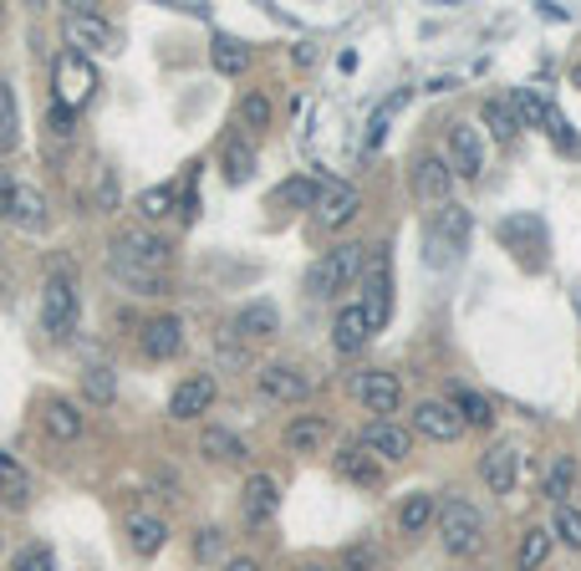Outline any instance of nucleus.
Here are the masks:
<instances>
[{
    "mask_svg": "<svg viewBox=\"0 0 581 571\" xmlns=\"http://www.w3.org/2000/svg\"><path fill=\"white\" fill-rule=\"evenodd\" d=\"M357 444H363L377 464H403L413 454V434L403 424H393V419H373V424L357 434Z\"/></svg>",
    "mask_w": 581,
    "mask_h": 571,
    "instance_id": "13",
    "label": "nucleus"
},
{
    "mask_svg": "<svg viewBox=\"0 0 581 571\" xmlns=\"http://www.w3.org/2000/svg\"><path fill=\"white\" fill-rule=\"evenodd\" d=\"M11 571H57V557L47 547H26L21 557L11 561Z\"/></svg>",
    "mask_w": 581,
    "mask_h": 571,
    "instance_id": "44",
    "label": "nucleus"
},
{
    "mask_svg": "<svg viewBox=\"0 0 581 571\" xmlns=\"http://www.w3.org/2000/svg\"><path fill=\"white\" fill-rule=\"evenodd\" d=\"M470 230H474L470 209H460V205L434 209V219H429V230H424V260L434 270L460 266L464 250H470Z\"/></svg>",
    "mask_w": 581,
    "mask_h": 571,
    "instance_id": "1",
    "label": "nucleus"
},
{
    "mask_svg": "<svg viewBox=\"0 0 581 571\" xmlns=\"http://www.w3.org/2000/svg\"><path fill=\"white\" fill-rule=\"evenodd\" d=\"M82 393H87V403H112V393H118L112 367H102V363L87 367V373H82Z\"/></svg>",
    "mask_w": 581,
    "mask_h": 571,
    "instance_id": "39",
    "label": "nucleus"
},
{
    "mask_svg": "<svg viewBox=\"0 0 581 571\" xmlns=\"http://www.w3.org/2000/svg\"><path fill=\"white\" fill-rule=\"evenodd\" d=\"M449 408L464 419V429H490L495 424V403L484 398L480 388H470V383H449Z\"/></svg>",
    "mask_w": 581,
    "mask_h": 571,
    "instance_id": "24",
    "label": "nucleus"
},
{
    "mask_svg": "<svg viewBox=\"0 0 581 571\" xmlns=\"http://www.w3.org/2000/svg\"><path fill=\"white\" fill-rule=\"evenodd\" d=\"M367 342H373V327H367L363 306H357V302L337 306V316H332V347H337L342 357H357Z\"/></svg>",
    "mask_w": 581,
    "mask_h": 571,
    "instance_id": "21",
    "label": "nucleus"
},
{
    "mask_svg": "<svg viewBox=\"0 0 581 571\" xmlns=\"http://www.w3.org/2000/svg\"><path fill=\"white\" fill-rule=\"evenodd\" d=\"M439 521V495L429 490H413L398 505V535H429V525Z\"/></svg>",
    "mask_w": 581,
    "mask_h": 571,
    "instance_id": "26",
    "label": "nucleus"
},
{
    "mask_svg": "<svg viewBox=\"0 0 581 571\" xmlns=\"http://www.w3.org/2000/svg\"><path fill=\"white\" fill-rule=\"evenodd\" d=\"M219 571H266V567H260L255 557H225V567Z\"/></svg>",
    "mask_w": 581,
    "mask_h": 571,
    "instance_id": "49",
    "label": "nucleus"
},
{
    "mask_svg": "<svg viewBox=\"0 0 581 571\" xmlns=\"http://www.w3.org/2000/svg\"><path fill=\"white\" fill-rule=\"evenodd\" d=\"M0 21H6V11H0Z\"/></svg>",
    "mask_w": 581,
    "mask_h": 571,
    "instance_id": "53",
    "label": "nucleus"
},
{
    "mask_svg": "<svg viewBox=\"0 0 581 571\" xmlns=\"http://www.w3.org/2000/svg\"><path fill=\"white\" fill-rule=\"evenodd\" d=\"M551 535H557L561 547H571V551H581V511L577 505H557V521H551Z\"/></svg>",
    "mask_w": 581,
    "mask_h": 571,
    "instance_id": "40",
    "label": "nucleus"
},
{
    "mask_svg": "<svg viewBox=\"0 0 581 571\" xmlns=\"http://www.w3.org/2000/svg\"><path fill=\"white\" fill-rule=\"evenodd\" d=\"M174 260V245L164 235H154L148 225H128V230L112 235V250H108V270H169Z\"/></svg>",
    "mask_w": 581,
    "mask_h": 571,
    "instance_id": "3",
    "label": "nucleus"
},
{
    "mask_svg": "<svg viewBox=\"0 0 581 571\" xmlns=\"http://www.w3.org/2000/svg\"><path fill=\"white\" fill-rule=\"evenodd\" d=\"M510 112H515L521 128H545V134H551V122H557L551 102H545L535 87H515V92H510Z\"/></svg>",
    "mask_w": 581,
    "mask_h": 571,
    "instance_id": "29",
    "label": "nucleus"
},
{
    "mask_svg": "<svg viewBox=\"0 0 581 571\" xmlns=\"http://www.w3.org/2000/svg\"><path fill=\"white\" fill-rule=\"evenodd\" d=\"M363 296H357V306H363L367 316V327L383 332L387 327V316H393V276H387V256H383V245H367V256H363Z\"/></svg>",
    "mask_w": 581,
    "mask_h": 571,
    "instance_id": "5",
    "label": "nucleus"
},
{
    "mask_svg": "<svg viewBox=\"0 0 581 571\" xmlns=\"http://www.w3.org/2000/svg\"><path fill=\"white\" fill-rule=\"evenodd\" d=\"M41 429L57 444H72V439H82V408L72 398H41Z\"/></svg>",
    "mask_w": 581,
    "mask_h": 571,
    "instance_id": "23",
    "label": "nucleus"
},
{
    "mask_svg": "<svg viewBox=\"0 0 581 571\" xmlns=\"http://www.w3.org/2000/svg\"><path fill=\"white\" fill-rule=\"evenodd\" d=\"M439 541H444L449 557H474V551L484 547V515L474 500L464 495H449L439 500Z\"/></svg>",
    "mask_w": 581,
    "mask_h": 571,
    "instance_id": "4",
    "label": "nucleus"
},
{
    "mask_svg": "<svg viewBox=\"0 0 581 571\" xmlns=\"http://www.w3.org/2000/svg\"><path fill=\"white\" fill-rule=\"evenodd\" d=\"M363 256H367V245H357V240L332 245L327 256H316L312 270H306V296L312 302H332L337 292H347L352 280L363 276Z\"/></svg>",
    "mask_w": 581,
    "mask_h": 571,
    "instance_id": "2",
    "label": "nucleus"
},
{
    "mask_svg": "<svg viewBox=\"0 0 581 571\" xmlns=\"http://www.w3.org/2000/svg\"><path fill=\"white\" fill-rule=\"evenodd\" d=\"M270 112H276V108H270L266 92H245L240 108H235V122H240L245 134H266V128H270Z\"/></svg>",
    "mask_w": 581,
    "mask_h": 571,
    "instance_id": "38",
    "label": "nucleus"
},
{
    "mask_svg": "<svg viewBox=\"0 0 581 571\" xmlns=\"http://www.w3.org/2000/svg\"><path fill=\"white\" fill-rule=\"evenodd\" d=\"M199 454H205V460H219V464H245L250 460L245 439L235 434V429H225V424H209L205 434H199Z\"/></svg>",
    "mask_w": 581,
    "mask_h": 571,
    "instance_id": "27",
    "label": "nucleus"
},
{
    "mask_svg": "<svg viewBox=\"0 0 581 571\" xmlns=\"http://www.w3.org/2000/svg\"><path fill=\"white\" fill-rule=\"evenodd\" d=\"M337 474H342V480H352V485H367V490H373V485H377V460L363 450V444H342Z\"/></svg>",
    "mask_w": 581,
    "mask_h": 571,
    "instance_id": "32",
    "label": "nucleus"
},
{
    "mask_svg": "<svg viewBox=\"0 0 581 571\" xmlns=\"http://www.w3.org/2000/svg\"><path fill=\"white\" fill-rule=\"evenodd\" d=\"M332 571H377V561H373V551H347L342 567H332Z\"/></svg>",
    "mask_w": 581,
    "mask_h": 571,
    "instance_id": "45",
    "label": "nucleus"
},
{
    "mask_svg": "<svg viewBox=\"0 0 581 571\" xmlns=\"http://www.w3.org/2000/svg\"><path fill=\"white\" fill-rule=\"evenodd\" d=\"M6 219H11L21 235H47L51 230V209H47V195L41 189H31V184H16L11 189V209H6Z\"/></svg>",
    "mask_w": 581,
    "mask_h": 571,
    "instance_id": "18",
    "label": "nucleus"
},
{
    "mask_svg": "<svg viewBox=\"0 0 581 571\" xmlns=\"http://www.w3.org/2000/svg\"><path fill=\"white\" fill-rule=\"evenodd\" d=\"M352 398L363 403L367 414L393 419L398 414V403H403V377L387 373V367H367V373L352 377Z\"/></svg>",
    "mask_w": 581,
    "mask_h": 571,
    "instance_id": "9",
    "label": "nucleus"
},
{
    "mask_svg": "<svg viewBox=\"0 0 581 571\" xmlns=\"http://www.w3.org/2000/svg\"><path fill=\"white\" fill-rule=\"evenodd\" d=\"M357 215H363V189H357V184L322 179V189H316V199H312V225L316 230L337 235V230H347Z\"/></svg>",
    "mask_w": 581,
    "mask_h": 571,
    "instance_id": "6",
    "label": "nucleus"
},
{
    "mask_svg": "<svg viewBox=\"0 0 581 571\" xmlns=\"http://www.w3.org/2000/svg\"><path fill=\"white\" fill-rule=\"evenodd\" d=\"M77 286L72 276H47V286H41V327L51 332V337H67V332L77 327Z\"/></svg>",
    "mask_w": 581,
    "mask_h": 571,
    "instance_id": "11",
    "label": "nucleus"
},
{
    "mask_svg": "<svg viewBox=\"0 0 581 571\" xmlns=\"http://www.w3.org/2000/svg\"><path fill=\"white\" fill-rule=\"evenodd\" d=\"M11 189H16V179L0 169V219H6V209H11Z\"/></svg>",
    "mask_w": 581,
    "mask_h": 571,
    "instance_id": "50",
    "label": "nucleus"
},
{
    "mask_svg": "<svg viewBox=\"0 0 581 571\" xmlns=\"http://www.w3.org/2000/svg\"><path fill=\"white\" fill-rule=\"evenodd\" d=\"M413 195L424 199V205H454V174L439 154H418L413 158Z\"/></svg>",
    "mask_w": 581,
    "mask_h": 571,
    "instance_id": "15",
    "label": "nucleus"
},
{
    "mask_svg": "<svg viewBox=\"0 0 581 571\" xmlns=\"http://www.w3.org/2000/svg\"><path fill=\"white\" fill-rule=\"evenodd\" d=\"M215 353H219V363H225V367H245V353H240V347H235V342H230V347L219 342Z\"/></svg>",
    "mask_w": 581,
    "mask_h": 571,
    "instance_id": "47",
    "label": "nucleus"
},
{
    "mask_svg": "<svg viewBox=\"0 0 581 571\" xmlns=\"http://www.w3.org/2000/svg\"><path fill=\"white\" fill-rule=\"evenodd\" d=\"M332 439V424L322 414H296L286 424V434H280V444H286L290 454H322Z\"/></svg>",
    "mask_w": 581,
    "mask_h": 571,
    "instance_id": "22",
    "label": "nucleus"
},
{
    "mask_svg": "<svg viewBox=\"0 0 581 571\" xmlns=\"http://www.w3.org/2000/svg\"><path fill=\"white\" fill-rule=\"evenodd\" d=\"M280 327V312L270 302H250L230 316V337L235 342H255V337H270Z\"/></svg>",
    "mask_w": 581,
    "mask_h": 571,
    "instance_id": "25",
    "label": "nucleus"
},
{
    "mask_svg": "<svg viewBox=\"0 0 581 571\" xmlns=\"http://www.w3.org/2000/svg\"><path fill=\"white\" fill-rule=\"evenodd\" d=\"M276 511H280V485H276V474H250L245 480V490H240V515H245V525H260L266 521H276Z\"/></svg>",
    "mask_w": 581,
    "mask_h": 571,
    "instance_id": "17",
    "label": "nucleus"
},
{
    "mask_svg": "<svg viewBox=\"0 0 581 571\" xmlns=\"http://www.w3.org/2000/svg\"><path fill=\"white\" fill-rule=\"evenodd\" d=\"M480 128H490L500 144H510V138L521 134V122H515V112H510L505 98H490V102H484V108H480Z\"/></svg>",
    "mask_w": 581,
    "mask_h": 571,
    "instance_id": "35",
    "label": "nucleus"
},
{
    "mask_svg": "<svg viewBox=\"0 0 581 571\" xmlns=\"http://www.w3.org/2000/svg\"><path fill=\"white\" fill-rule=\"evenodd\" d=\"M316 189H322V179H306V174H296V179L276 184L270 205H276V209H306V205L316 199Z\"/></svg>",
    "mask_w": 581,
    "mask_h": 571,
    "instance_id": "34",
    "label": "nucleus"
},
{
    "mask_svg": "<svg viewBox=\"0 0 581 571\" xmlns=\"http://www.w3.org/2000/svg\"><path fill=\"white\" fill-rule=\"evenodd\" d=\"M61 37L72 41V51H118V31L82 0L61 11Z\"/></svg>",
    "mask_w": 581,
    "mask_h": 571,
    "instance_id": "8",
    "label": "nucleus"
},
{
    "mask_svg": "<svg viewBox=\"0 0 581 571\" xmlns=\"http://www.w3.org/2000/svg\"><path fill=\"white\" fill-rule=\"evenodd\" d=\"M480 480L495 495H515V485H521V450L515 444H490L480 454Z\"/></svg>",
    "mask_w": 581,
    "mask_h": 571,
    "instance_id": "16",
    "label": "nucleus"
},
{
    "mask_svg": "<svg viewBox=\"0 0 581 571\" xmlns=\"http://www.w3.org/2000/svg\"><path fill=\"white\" fill-rule=\"evenodd\" d=\"M449 174L454 179H480L484 174V134L480 122H454L449 128Z\"/></svg>",
    "mask_w": 581,
    "mask_h": 571,
    "instance_id": "12",
    "label": "nucleus"
},
{
    "mask_svg": "<svg viewBox=\"0 0 581 571\" xmlns=\"http://www.w3.org/2000/svg\"><path fill=\"white\" fill-rule=\"evenodd\" d=\"M112 199H118V184H112V174H102L97 179V205H112Z\"/></svg>",
    "mask_w": 581,
    "mask_h": 571,
    "instance_id": "48",
    "label": "nucleus"
},
{
    "mask_svg": "<svg viewBox=\"0 0 581 571\" xmlns=\"http://www.w3.org/2000/svg\"><path fill=\"white\" fill-rule=\"evenodd\" d=\"M112 276H118L134 296H164L169 292V276H158V270H112Z\"/></svg>",
    "mask_w": 581,
    "mask_h": 571,
    "instance_id": "41",
    "label": "nucleus"
},
{
    "mask_svg": "<svg viewBox=\"0 0 581 571\" xmlns=\"http://www.w3.org/2000/svg\"><path fill=\"white\" fill-rule=\"evenodd\" d=\"M148 363H169V357L184 353V316H154L144 322V337H138Z\"/></svg>",
    "mask_w": 581,
    "mask_h": 571,
    "instance_id": "19",
    "label": "nucleus"
},
{
    "mask_svg": "<svg viewBox=\"0 0 581 571\" xmlns=\"http://www.w3.org/2000/svg\"><path fill=\"white\" fill-rule=\"evenodd\" d=\"M51 134H57V138H72V134H77V112L51 108Z\"/></svg>",
    "mask_w": 581,
    "mask_h": 571,
    "instance_id": "46",
    "label": "nucleus"
},
{
    "mask_svg": "<svg viewBox=\"0 0 581 571\" xmlns=\"http://www.w3.org/2000/svg\"><path fill=\"white\" fill-rule=\"evenodd\" d=\"M215 393H219V383L209 373H189L174 388V398H169V414L174 419H199V414H209L215 408Z\"/></svg>",
    "mask_w": 581,
    "mask_h": 571,
    "instance_id": "20",
    "label": "nucleus"
},
{
    "mask_svg": "<svg viewBox=\"0 0 581 571\" xmlns=\"http://www.w3.org/2000/svg\"><path fill=\"white\" fill-rule=\"evenodd\" d=\"M21 144V112H16V92L11 82L0 77V154H11Z\"/></svg>",
    "mask_w": 581,
    "mask_h": 571,
    "instance_id": "37",
    "label": "nucleus"
},
{
    "mask_svg": "<svg viewBox=\"0 0 581 571\" xmlns=\"http://www.w3.org/2000/svg\"><path fill=\"white\" fill-rule=\"evenodd\" d=\"M194 557L205 561V567H225V531H219V525H205V531L194 535Z\"/></svg>",
    "mask_w": 581,
    "mask_h": 571,
    "instance_id": "42",
    "label": "nucleus"
},
{
    "mask_svg": "<svg viewBox=\"0 0 581 571\" xmlns=\"http://www.w3.org/2000/svg\"><path fill=\"white\" fill-rule=\"evenodd\" d=\"M209 67L219 77H245L250 72V47L240 37H215L209 41Z\"/></svg>",
    "mask_w": 581,
    "mask_h": 571,
    "instance_id": "30",
    "label": "nucleus"
},
{
    "mask_svg": "<svg viewBox=\"0 0 581 571\" xmlns=\"http://www.w3.org/2000/svg\"><path fill=\"white\" fill-rule=\"evenodd\" d=\"M0 480H16V470H11V460L0 454Z\"/></svg>",
    "mask_w": 581,
    "mask_h": 571,
    "instance_id": "51",
    "label": "nucleus"
},
{
    "mask_svg": "<svg viewBox=\"0 0 581 571\" xmlns=\"http://www.w3.org/2000/svg\"><path fill=\"white\" fill-rule=\"evenodd\" d=\"M571 485H577V460L571 454H557L551 460V470H545V500H557V505H567V495H571Z\"/></svg>",
    "mask_w": 581,
    "mask_h": 571,
    "instance_id": "36",
    "label": "nucleus"
},
{
    "mask_svg": "<svg viewBox=\"0 0 581 571\" xmlns=\"http://www.w3.org/2000/svg\"><path fill=\"white\" fill-rule=\"evenodd\" d=\"M551 525H525L521 531V547H515V571H541L551 561Z\"/></svg>",
    "mask_w": 581,
    "mask_h": 571,
    "instance_id": "31",
    "label": "nucleus"
},
{
    "mask_svg": "<svg viewBox=\"0 0 581 571\" xmlns=\"http://www.w3.org/2000/svg\"><path fill=\"white\" fill-rule=\"evenodd\" d=\"M255 388L266 393L270 403H306L316 393V377L296 363H266L255 373Z\"/></svg>",
    "mask_w": 581,
    "mask_h": 571,
    "instance_id": "10",
    "label": "nucleus"
},
{
    "mask_svg": "<svg viewBox=\"0 0 581 571\" xmlns=\"http://www.w3.org/2000/svg\"><path fill=\"white\" fill-rule=\"evenodd\" d=\"M577 82H581V67H577Z\"/></svg>",
    "mask_w": 581,
    "mask_h": 571,
    "instance_id": "52",
    "label": "nucleus"
},
{
    "mask_svg": "<svg viewBox=\"0 0 581 571\" xmlns=\"http://www.w3.org/2000/svg\"><path fill=\"white\" fill-rule=\"evenodd\" d=\"M51 82H57V108L82 112L97 92V67L82 57V51H61L57 67H51Z\"/></svg>",
    "mask_w": 581,
    "mask_h": 571,
    "instance_id": "7",
    "label": "nucleus"
},
{
    "mask_svg": "<svg viewBox=\"0 0 581 571\" xmlns=\"http://www.w3.org/2000/svg\"><path fill=\"white\" fill-rule=\"evenodd\" d=\"M219 158H225V184H250V174H255V144L250 138H225Z\"/></svg>",
    "mask_w": 581,
    "mask_h": 571,
    "instance_id": "33",
    "label": "nucleus"
},
{
    "mask_svg": "<svg viewBox=\"0 0 581 571\" xmlns=\"http://www.w3.org/2000/svg\"><path fill=\"white\" fill-rule=\"evenodd\" d=\"M408 434H424L434 444H454L464 434V419L449 408V398H418L413 403V429Z\"/></svg>",
    "mask_w": 581,
    "mask_h": 571,
    "instance_id": "14",
    "label": "nucleus"
},
{
    "mask_svg": "<svg viewBox=\"0 0 581 571\" xmlns=\"http://www.w3.org/2000/svg\"><path fill=\"white\" fill-rule=\"evenodd\" d=\"M169 209H174V184H154V189L138 195V215L144 219H158V215H169Z\"/></svg>",
    "mask_w": 581,
    "mask_h": 571,
    "instance_id": "43",
    "label": "nucleus"
},
{
    "mask_svg": "<svg viewBox=\"0 0 581 571\" xmlns=\"http://www.w3.org/2000/svg\"><path fill=\"white\" fill-rule=\"evenodd\" d=\"M128 547L138 551V557H158V551L169 547V525L158 521V515H128Z\"/></svg>",
    "mask_w": 581,
    "mask_h": 571,
    "instance_id": "28",
    "label": "nucleus"
}]
</instances>
